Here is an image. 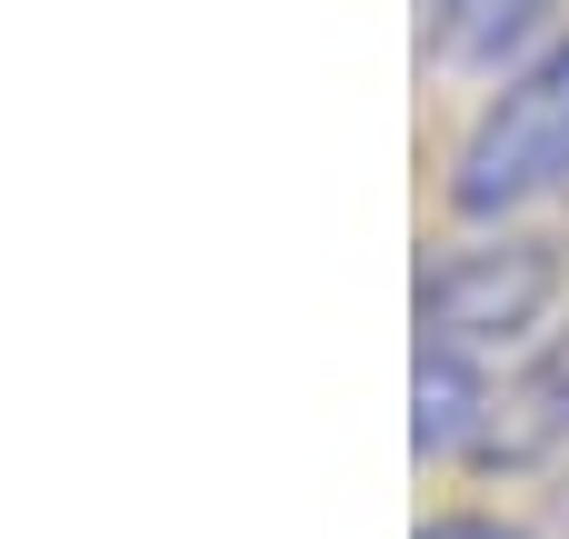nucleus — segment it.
Returning a JSON list of instances; mask_svg holds the SVG:
<instances>
[{
  "label": "nucleus",
  "mask_w": 569,
  "mask_h": 539,
  "mask_svg": "<svg viewBox=\"0 0 569 539\" xmlns=\"http://www.w3.org/2000/svg\"><path fill=\"white\" fill-rule=\"evenodd\" d=\"M569 190V40H550L540 60H520L510 80H490L480 120L450 150V210L500 230L530 200Z\"/></svg>",
  "instance_id": "f257e3e1"
},
{
  "label": "nucleus",
  "mask_w": 569,
  "mask_h": 539,
  "mask_svg": "<svg viewBox=\"0 0 569 539\" xmlns=\"http://www.w3.org/2000/svg\"><path fill=\"white\" fill-rule=\"evenodd\" d=\"M550 300H560V260L540 240L490 230V240H460V250L430 260V280H420V340L490 370L500 350H520L550 320Z\"/></svg>",
  "instance_id": "f03ea898"
},
{
  "label": "nucleus",
  "mask_w": 569,
  "mask_h": 539,
  "mask_svg": "<svg viewBox=\"0 0 569 539\" xmlns=\"http://www.w3.org/2000/svg\"><path fill=\"white\" fill-rule=\"evenodd\" d=\"M560 450H569V320L550 340L520 350L510 380H490V420H480V450H470V460H490V470H540V460H560Z\"/></svg>",
  "instance_id": "7ed1b4c3"
},
{
  "label": "nucleus",
  "mask_w": 569,
  "mask_h": 539,
  "mask_svg": "<svg viewBox=\"0 0 569 539\" xmlns=\"http://www.w3.org/2000/svg\"><path fill=\"white\" fill-rule=\"evenodd\" d=\"M540 10H550V0H450V10H430V20H440V60L510 80L520 60H540V50H530V40H540Z\"/></svg>",
  "instance_id": "20e7f679"
},
{
  "label": "nucleus",
  "mask_w": 569,
  "mask_h": 539,
  "mask_svg": "<svg viewBox=\"0 0 569 539\" xmlns=\"http://www.w3.org/2000/svg\"><path fill=\"white\" fill-rule=\"evenodd\" d=\"M420 539H530V530H510V520H480V510H450V520H430Z\"/></svg>",
  "instance_id": "39448f33"
},
{
  "label": "nucleus",
  "mask_w": 569,
  "mask_h": 539,
  "mask_svg": "<svg viewBox=\"0 0 569 539\" xmlns=\"http://www.w3.org/2000/svg\"><path fill=\"white\" fill-rule=\"evenodd\" d=\"M430 10H450V0H430Z\"/></svg>",
  "instance_id": "423d86ee"
}]
</instances>
